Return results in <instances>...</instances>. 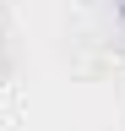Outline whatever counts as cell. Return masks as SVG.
I'll use <instances>...</instances> for the list:
<instances>
[{
    "mask_svg": "<svg viewBox=\"0 0 125 131\" xmlns=\"http://www.w3.org/2000/svg\"><path fill=\"white\" fill-rule=\"evenodd\" d=\"M120 22H125V6H120Z\"/></svg>",
    "mask_w": 125,
    "mask_h": 131,
    "instance_id": "6da1fadb",
    "label": "cell"
}]
</instances>
